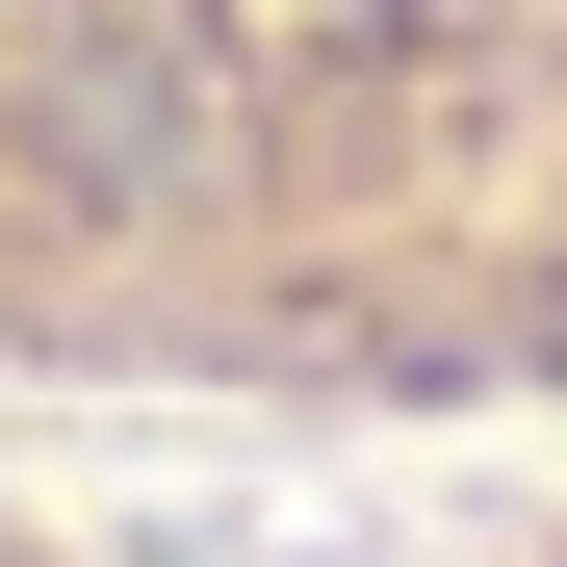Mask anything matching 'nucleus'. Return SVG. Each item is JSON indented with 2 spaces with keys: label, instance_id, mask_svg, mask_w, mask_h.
Instances as JSON below:
<instances>
[{
  "label": "nucleus",
  "instance_id": "f257e3e1",
  "mask_svg": "<svg viewBox=\"0 0 567 567\" xmlns=\"http://www.w3.org/2000/svg\"><path fill=\"white\" fill-rule=\"evenodd\" d=\"M0 413H567V0H0Z\"/></svg>",
  "mask_w": 567,
  "mask_h": 567
}]
</instances>
